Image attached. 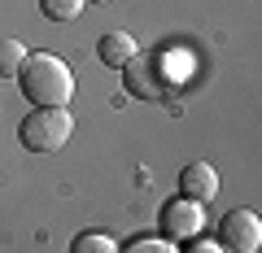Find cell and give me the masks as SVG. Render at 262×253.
I'll return each mask as SVG.
<instances>
[{"label":"cell","mask_w":262,"mask_h":253,"mask_svg":"<svg viewBox=\"0 0 262 253\" xmlns=\"http://www.w3.org/2000/svg\"><path fill=\"white\" fill-rule=\"evenodd\" d=\"M18 83L35 109H66V101L75 96V75L53 53H31L18 70Z\"/></svg>","instance_id":"1"},{"label":"cell","mask_w":262,"mask_h":253,"mask_svg":"<svg viewBox=\"0 0 262 253\" xmlns=\"http://www.w3.org/2000/svg\"><path fill=\"white\" fill-rule=\"evenodd\" d=\"M70 131H75V118H70L66 109H35L18 127L22 144H27L31 153H57L66 140H70Z\"/></svg>","instance_id":"2"},{"label":"cell","mask_w":262,"mask_h":253,"mask_svg":"<svg viewBox=\"0 0 262 253\" xmlns=\"http://www.w3.org/2000/svg\"><path fill=\"white\" fill-rule=\"evenodd\" d=\"M122 87H127V96H140V101L162 96L166 92V61L162 57H149V53H136L122 66Z\"/></svg>","instance_id":"3"},{"label":"cell","mask_w":262,"mask_h":253,"mask_svg":"<svg viewBox=\"0 0 262 253\" xmlns=\"http://www.w3.org/2000/svg\"><path fill=\"white\" fill-rule=\"evenodd\" d=\"M219 244H223L227 253H258L262 218L253 214V210H232V214H223V223H219Z\"/></svg>","instance_id":"4"},{"label":"cell","mask_w":262,"mask_h":253,"mask_svg":"<svg viewBox=\"0 0 262 253\" xmlns=\"http://www.w3.org/2000/svg\"><path fill=\"white\" fill-rule=\"evenodd\" d=\"M162 232H166V240H192L201 232V205L188 197L166 201L162 205Z\"/></svg>","instance_id":"5"},{"label":"cell","mask_w":262,"mask_h":253,"mask_svg":"<svg viewBox=\"0 0 262 253\" xmlns=\"http://www.w3.org/2000/svg\"><path fill=\"white\" fill-rule=\"evenodd\" d=\"M179 197L188 201H214L219 197V170L210 166V162H192V166H184V175H179Z\"/></svg>","instance_id":"6"},{"label":"cell","mask_w":262,"mask_h":253,"mask_svg":"<svg viewBox=\"0 0 262 253\" xmlns=\"http://www.w3.org/2000/svg\"><path fill=\"white\" fill-rule=\"evenodd\" d=\"M140 53V48H136V39L127 35V31H110V35H101V44H96V57H101L105 66H127L131 57Z\"/></svg>","instance_id":"7"},{"label":"cell","mask_w":262,"mask_h":253,"mask_svg":"<svg viewBox=\"0 0 262 253\" xmlns=\"http://www.w3.org/2000/svg\"><path fill=\"white\" fill-rule=\"evenodd\" d=\"M27 48L18 44V39H0V79H18L22 61H27Z\"/></svg>","instance_id":"8"},{"label":"cell","mask_w":262,"mask_h":253,"mask_svg":"<svg viewBox=\"0 0 262 253\" xmlns=\"http://www.w3.org/2000/svg\"><path fill=\"white\" fill-rule=\"evenodd\" d=\"M70 253H118V244H114L105 232H83V236L70 240Z\"/></svg>","instance_id":"9"},{"label":"cell","mask_w":262,"mask_h":253,"mask_svg":"<svg viewBox=\"0 0 262 253\" xmlns=\"http://www.w3.org/2000/svg\"><path fill=\"white\" fill-rule=\"evenodd\" d=\"M39 9H44L48 22H75L79 9H83V0H39Z\"/></svg>","instance_id":"10"},{"label":"cell","mask_w":262,"mask_h":253,"mask_svg":"<svg viewBox=\"0 0 262 253\" xmlns=\"http://www.w3.org/2000/svg\"><path fill=\"white\" fill-rule=\"evenodd\" d=\"M122 253H175V249H170L166 240H136V244H127Z\"/></svg>","instance_id":"11"},{"label":"cell","mask_w":262,"mask_h":253,"mask_svg":"<svg viewBox=\"0 0 262 253\" xmlns=\"http://www.w3.org/2000/svg\"><path fill=\"white\" fill-rule=\"evenodd\" d=\"M83 5H110V0H83Z\"/></svg>","instance_id":"12"}]
</instances>
